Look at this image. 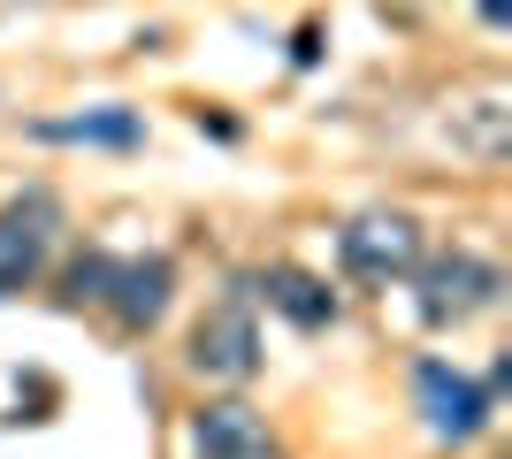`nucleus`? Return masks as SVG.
I'll return each mask as SVG.
<instances>
[{
  "instance_id": "1",
  "label": "nucleus",
  "mask_w": 512,
  "mask_h": 459,
  "mask_svg": "<svg viewBox=\"0 0 512 459\" xmlns=\"http://www.w3.org/2000/svg\"><path fill=\"white\" fill-rule=\"evenodd\" d=\"M337 261L344 276H360V284H390V276H413L421 261V222L413 215H360L337 230Z\"/></svg>"
},
{
  "instance_id": "2",
  "label": "nucleus",
  "mask_w": 512,
  "mask_h": 459,
  "mask_svg": "<svg viewBox=\"0 0 512 459\" xmlns=\"http://www.w3.org/2000/svg\"><path fill=\"white\" fill-rule=\"evenodd\" d=\"M413 291H421V322H467L497 299V268L474 261V253H436V261H413Z\"/></svg>"
},
{
  "instance_id": "3",
  "label": "nucleus",
  "mask_w": 512,
  "mask_h": 459,
  "mask_svg": "<svg viewBox=\"0 0 512 459\" xmlns=\"http://www.w3.org/2000/svg\"><path fill=\"white\" fill-rule=\"evenodd\" d=\"M413 398H421L428 437H444V444H467V437L490 429V391H482L474 375L444 368V360H421V368H413Z\"/></svg>"
},
{
  "instance_id": "4",
  "label": "nucleus",
  "mask_w": 512,
  "mask_h": 459,
  "mask_svg": "<svg viewBox=\"0 0 512 459\" xmlns=\"http://www.w3.org/2000/svg\"><path fill=\"white\" fill-rule=\"evenodd\" d=\"M54 222H62L54 192H23L16 207L0 215V299H16V291L39 276L46 245H54Z\"/></svg>"
},
{
  "instance_id": "5",
  "label": "nucleus",
  "mask_w": 512,
  "mask_h": 459,
  "mask_svg": "<svg viewBox=\"0 0 512 459\" xmlns=\"http://www.w3.org/2000/svg\"><path fill=\"white\" fill-rule=\"evenodd\" d=\"M192 368L214 375V383H245L260 368V329L245 314V299H222L207 322L192 329Z\"/></svg>"
},
{
  "instance_id": "6",
  "label": "nucleus",
  "mask_w": 512,
  "mask_h": 459,
  "mask_svg": "<svg viewBox=\"0 0 512 459\" xmlns=\"http://www.w3.org/2000/svg\"><path fill=\"white\" fill-rule=\"evenodd\" d=\"M169 299H176V268H169V253L115 261V276H107V306H115V322H123V329H153L161 314H169Z\"/></svg>"
},
{
  "instance_id": "7",
  "label": "nucleus",
  "mask_w": 512,
  "mask_h": 459,
  "mask_svg": "<svg viewBox=\"0 0 512 459\" xmlns=\"http://www.w3.org/2000/svg\"><path fill=\"white\" fill-rule=\"evenodd\" d=\"M192 444H199V459H276L260 414H253V406H237V398L199 406V414H192Z\"/></svg>"
},
{
  "instance_id": "8",
  "label": "nucleus",
  "mask_w": 512,
  "mask_h": 459,
  "mask_svg": "<svg viewBox=\"0 0 512 459\" xmlns=\"http://www.w3.org/2000/svg\"><path fill=\"white\" fill-rule=\"evenodd\" d=\"M31 138H46V146H107V153H130V146H146V123H138L130 108H85V115L31 123Z\"/></svg>"
},
{
  "instance_id": "9",
  "label": "nucleus",
  "mask_w": 512,
  "mask_h": 459,
  "mask_svg": "<svg viewBox=\"0 0 512 459\" xmlns=\"http://www.w3.org/2000/svg\"><path fill=\"white\" fill-rule=\"evenodd\" d=\"M260 299L276 306V314H291L299 329H329L337 322V291L314 284L306 268H268V276H260Z\"/></svg>"
},
{
  "instance_id": "10",
  "label": "nucleus",
  "mask_w": 512,
  "mask_h": 459,
  "mask_svg": "<svg viewBox=\"0 0 512 459\" xmlns=\"http://www.w3.org/2000/svg\"><path fill=\"white\" fill-rule=\"evenodd\" d=\"M107 276H115V261L107 253H85V261L69 268V299L85 306V299H107Z\"/></svg>"
},
{
  "instance_id": "11",
  "label": "nucleus",
  "mask_w": 512,
  "mask_h": 459,
  "mask_svg": "<svg viewBox=\"0 0 512 459\" xmlns=\"http://www.w3.org/2000/svg\"><path fill=\"white\" fill-rule=\"evenodd\" d=\"M482 23H512V0H482Z\"/></svg>"
}]
</instances>
